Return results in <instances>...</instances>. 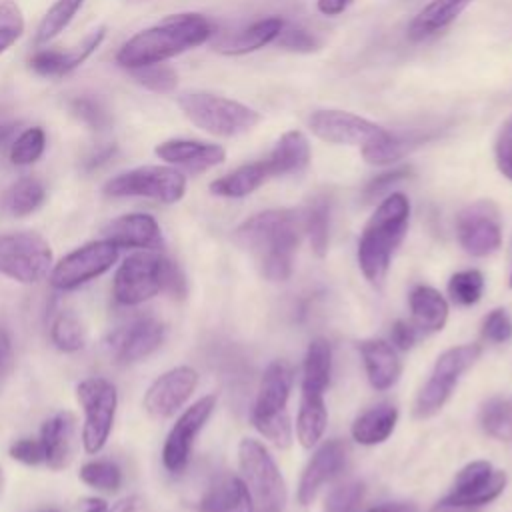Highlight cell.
Segmentation results:
<instances>
[{
    "instance_id": "61",
    "label": "cell",
    "mask_w": 512,
    "mask_h": 512,
    "mask_svg": "<svg viewBox=\"0 0 512 512\" xmlns=\"http://www.w3.org/2000/svg\"><path fill=\"white\" fill-rule=\"evenodd\" d=\"M2 488H4V474H2V468H0V494H2Z\"/></svg>"
},
{
    "instance_id": "63",
    "label": "cell",
    "mask_w": 512,
    "mask_h": 512,
    "mask_svg": "<svg viewBox=\"0 0 512 512\" xmlns=\"http://www.w3.org/2000/svg\"><path fill=\"white\" fill-rule=\"evenodd\" d=\"M50 512H56V510H50Z\"/></svg>"
},
{
    "instance_id": "39",
    "label": "cell",
    "mask_w": 512,
    "mask_h": 512,
    "mask_svg": "<svg viewBox=\"0 0 512 512\" xmlns=\"http://www.w3.org/2000/svg\"><path fill=\"white\" fill-rule=\"evenodd\" d=\"M80 480L88 484L90 488L102 490V492H116L122 486V472L114 462L108 460H92L86 462L80 472Z\"/></svg>"
},
{
    "instance_id": "56",
    "label": "cell",
    "mask_w": 512,
    "mask_h": 512,
    "mask_svg": "<svg viewBox=\"0 0 512 512\" xmlns=\"http://www.w3.org/2000/svg\"><path fill=\"white\" fill-rule=\"evenodd\" d=\"M366 512H418L414 504H406V502H394V504H380L374 508H368Z\"/></svg>"
},
{
    "instance_id": "21",
    "label": "cell",
    "mask_w": 512,
    "mask_h": 512,
    "mask_svg": "<svg viewBox=\"0 0 512 512\" xmlns=\"http://www.w3.org/2000/svg\"><path fill=\"white\" fill-rule=\"evenodd\" d=\"M346 454H348V448L338 438L324 442L314 452L298 484V502L302 506H308L316 498L318 490L344 466Z\"/></svg>"
},
{
    "instance_id": "12",
    "label": "cell",
    "mask_w": 512,
    "mask_h": 512,
    "mask_svg": "<svg viewBox=\"0 0 512 512\" xmlns=\"http://www.w3.org/2000/svg\"><path fill=\"white\" fill-rule=\"evenodd\" d=\"M164 258L158 250H140L124 258L112 280V296L122 306H136L162 292Z\"/></svg>"
},
{
    "instance_id": "30",
    "label": "cell",
    "mask_w": 512,
    "mask_h": 512,
    "mask_svg": "<svg viewBox=\"0 0 512 512\" xmlns=\"http://www.w3.org/2000/svg\"><path fill=\"white\" fill-rule=\"evenodd\" d=\"M398 410L392 404H376L362 412L352 424V438L364 446H374L384 442L396 426Z\"/></svg>"
},
{
    "instance_id": "14",
    "label": "cell",
    "mask_w": 512,
    "mask_h": 512,
    "mask_svg": "<svg viewBox=\"0 0 512 512\" xmlns=\"http://www.w3.org/2000/svg\"><path fill=\"white\" fill-rule=\"evenodd\" d=\"M506 486V472L496 470L486 460L466 464L454 478L450 492L438 502L454 510H472L492 502Z\"/></svg>"
},
{
    "instance_id": "20",
    "label": "cell",
    "mask_w": 512,
    "mask_h": 512,
    "mask_svg": "<svg viewBox=\"0 0 512 512\" xmlns=\"http://www.w3.org/2000/svg\"><path fill=\"white\" fill-rule=\"evenodd\" d=\"M102 234L106 240H110L118 248L160 250L164 244L162 230H160L156 218L150 214H142V212L124 214V216L110 220L102 228Z\"/></svg>"
},
{
    "instance_id": "46",
    "label": "cell",
    "mask_w": 512,
    "mask_h": 512,
    "mask_svg": "<svg viewBox=\"0 0 512 512\" xmlns=\"http://www.w3.org/2000/svg\"><path fill=\"white\" fill-rule=\"evenodd\" d=\"M494 160L502 176L512 182V116H508L494 140Z\"/></svg>"
},
{
    "instance_id": "48",
    "label": "cell",
    "mask_w": 512,
    "mask_h": 512,
    "mask_svg": "<svg viewBox=\"0 0 512 512\" xmlns=\"http://www.w3.org/2000/svg\"><path fill=\"white\" fill-rule=\"evenodd\" d=\"M274 44L290 52H312L318 48V40L308 30L298 26H284Z\"/></svg>"
},
{
    "instance_id": "36",
    "label": "cell",
    "mask_w": 512,
    "mask_h": 512,
    "mask_svg": "<svg viewBox=\"0 0 512 512\" xmlns=\"http://www.w3.org/2000/svg\"><path fill=\"white\" fill-rule=\"evenodd\" d=\"M480 424L488 436L512 442V396L490 398L480 410Z\"/></svg>"
},
{
    "instance_id": "51",
    "label": "cell",
    "mask_w": 512,
    "mask_h": 512,
    "mask_svg": "<svg viewBox=\"0 0 512 512\" xmlns=\"http://www.w3.org/2000/svg\"><path fill=\"white\" fill-rule=\"evenodd\" d=\"M10 456L22 464H28V466H36L40 462H44V450H42V444H40V438L34 440V438H22V440H16L12 446H10Z\"/></svg>"
},
{
    "instance_id": "18",
    "label": "cell",
    "mask_w": 512,
    "mask_h": 512,
    "mask_svg": "<svg viewBox=\"0 0 512 512\" xmlns=\"http://www.w3.org/2000/svg\"><path fill=\"white\" fill-rule=\"evenodd\" d=\"M164 334L166 328L160 320L154 316H138L114 328L106 338V346L118 364H132L156 352L164 342Z\"/></svg>"
},
{
    "instance_id": "34",
    "label": "cell",
    "mask_w": 512,
    "mask_h": 512,
    "mask_svg": "<svg viewBox=\"0 0 512 512\" xmlns=\"http://www.w3.org/2000/svg\"><path fill=\"white\" fill-rule=\"evenodd\" d=\"M304 232L310 238L312 250L324 256L328 250V230H330V202L326 196H316L308 208L302 212Z\"/></svg>"
},
{
    "instance_id": "15",
    "label": "cell",
    "mask_w": 512,
    "mask_h": 512,
    "mask_svg": "<svg viewBox=\"0 0 512 512\" xmlns=\"http://www.w3.org/2000/svg\"><path fill=\"white\" fill-rule=\"evenodd\" d=\"M310 132L322 142L336 146H366L378 138H382L388 130L364 116L354 112L322 108L314 110L308 116Z\"/></svg>"
},
{
    "instance_id": "40",
    "label": "cell",
    "mask_w": 512,
    "mask_h": 512,
    "mask_svg": "<svg viewBox=\"0 0 512 512\" xmlns=\"http://www.w3.org/2000/svg\"><path fill=\"white\" fill-rule=\"evenodd\" d=\"M46 146V134L40 126H32L26 128L14 142L10 148V162L16 166H28L34 164Z\"/></svg>"
},
{
    "instance_id": "43",
    "label": "cell",
    "mask_w": 512,
    "mask_h": 512,
    "mask_svg": "<svg viewBox=\"0 0 512 512\" xmlns=\"http://www.w3.org/2000/svg\"><path fill=\"white\" fill-rule=\"evenodd\" d=\"M70 114L86 124L90 130H104L110 126V114L104 104L92 96H76L68 102Z\"/></svg>"
},
{
    "instance_id": "47",
    "label": "cell",
    "mask_w": 512,
    "mask_h": 512,
    "mask_svg": "<svg viewBox=\"0 0 512 512\" xmlns=\"http://www.w3.org/2000/svg\"><path fill=\"white\" fill-rule=\"evenodd\" d=\"M482 336L488 342L500 344L512 336V320L504 308H494L482 322Z\"/></svg>"
},
{
    "instance_id": "33",
    "label": "cell",
    "mask_w": 512,
    "mask_h": 512,
    "mask_svg": "<svg viewBox=\"0 0 512 512\" xmlns=\"http://www.w3.org/2000/svg\"><path fill=\"white\" fill-rule=\"evenodd\" d=\"M244 504V484L238 476L218 478L200 498V512H234Z\"/></svg>"
},
{
    "instance_id": "60",
    "label": "cell",
    "mask_w": 512,
    "mask_h": 512,
    "mask_svg": "<svg viewBox=\"0 0 512 512\" xmlns=\"http://www.w3.org/2000/svg\"><path fill=\"white\" fill-rule=\"evenodd\" d=\"M510 288H512V242H510Z\"/></svg>"
},
{
    "instance_id": "25",
    "label": "cell",
    "mask_w": 512,
    "mask_h": 512,
    "mask_svg": "<svg viewBox=\"0 0 512 512\" xmlns=\"http://www.w3.org/2000/svg\"><path fill=\"white\" fill-rule=\"evenodd\" d=\"M284 20L280 16H268V18H260L256 22H252L250 26L228 34L224 38H220L214 48L222 54L228 56H242V54H250L256 52L268 44H272L278 34L284 28Z\"/></svg>"
},
{
    "instance_id": "28",
    "label": "cell",
    "mask_w": 512,
    "mask_h": 512,
    "mask_svg": "<svg viewBox=\"0 0 512 512\" xmlns=\"http://www.w3.org/2000/svg\"><path fill=\"white\" fill-rule=\"evenodd\" d=\"M472 0H430L410 22L408 38L418 42L448 28Z\"/></svg>"
},
{
    "instance_id": "7",
    "label": "cell",
    "mask_w": 512,
    "mask_h": 512,
    "mask_svg": "<svg viewBox=\"0 0 512 512\" xmlns=\"http://www.w3.org/2000/svg\"><path fill=\"white\" fill-rule=\"evenodd\" d=\"M292 386V368L284 360H274L262 374L252 408L254 428L272 444L286 448L292 440L290 416L286 410Z\"/></svg>"
},
{
    "instance_id": "62",
    "label": "cell",
    "mask_w": 512,
    "mask_h": 512,
    "mask_svg": "<svg viewBox=\"0 0 512 512\" xmlns=\"http://www.w3.org/2000/svg\"><path fill=\"white\" fill-rule=\"evenodd\" d=\"M134 2H142V0H134Z\"/></svg>"
},
{
    "instance_id": "24",
    "label": "cell",
    "mask_w": 512,
    "mask_h": 512,
    "mask_svg": "<svg viewBox=\"0 0 512 512\" xmlns=\"http://www.w3.org/2000/svg\"><path fill=\"white\" fill-rule=\"evenodd\" d=\"M74 430L76 418L72 412H58L48 418L40 428V444L44 450V462L52 470H62L70 464L74 454Z\"/></svg>"
},
{
    "instance_id": "10",
    "label": "cell",
    "mask_w": 512,
    "mask_h": 512,
    "mask_svg": "<svg viewBox=\"0 0 512 512\" xmlns=\"http://www.w3.org/2000/svg\"><path fill=\"white\" fill-rule=\"evenodd\" d=\"M52 266L50 244L36 232L0 234V274L20 284L40 282Z\"/></svg>"
},
{
    "instance_id": "23",
    "label": "cell",
    "mask_w": 512,
    "mask_h": 512,
    "mask_svg": "<svg viewBox=\"0 0 512 512\" xmlns=\"http://www.w3.org/2000/svg\"><path fill=\"white\" fill-rule=\"evenodd\" d=\"M106 30L98 28L94 32H90L78 46H74L68 52L62 50H38L30 60V68L40 74V76H48V78H56V76H64L70 74L72 70H76L104 40Z\"/></svg>"
},
{
    "instance_id": "59",
    "label": "cell",
    "mask_w": 512,
    "mask_h": 512,
    "mask_svg": "<svg viewBox=\"0 0 512 512\" xmlns=\"http://www.w3.org/2000/svg\"><path fill=\"white\" fill-rule=\"evenodd\" d=\"M20 122H0V148L14 136Z\"/></svg>"
},
{
    "instance_id": "44",
    "label": "cell",
    "mask_w": 512,
    "mask_h": 512,
    "mask_svg": "<svg viewBox=\"0 0 512 512\" xmlns=\"http://www.w3.org/2000/svg\"><path fill=\"white\" fill-rule=\"evenodd\" d=\"M24 32V16L14 0H0V54Z\"/></svg>"
},
{
    "instance_id": "35",
    "label": "cell",
    "mask_w": 512,
    "mask_h": 512,
    "mask_svg": "<svg viewBox=\"0 0 512 512\" xmlns=\"http://www.w3.org/2000/svg\"><path fill=\"white\" fill-rule=\"evenodd\" d=\"M44 198H46L44 184L32 176H26L10 186L4 202H6V208L10 214L26 216V214L34 212L36 208H40Z\"/></svg>"
},
{
    "instance_id": "54",
    "label": "cell",
    "mask_w": 512,
    "mask_h": 512,
    "mask_svg": "<svg viewBox=\"0 0 512 512\" xmlns=\"http://www.w3.org/2000/svg\"><path fill=\"white\" fill-rule=\"evenodd\" d=\"M116 152H118V146H116V144H106V146L96 148L92 154L86 156V160H84V170H86V172L98 170L100 166L108 164V162L116 156Z\"/></svg>"
},
{
    "instance_id": "26",
    "label": "cell",
    "mask_w": 512,
    "mask_h": 512,
    "mask_svg": "<svg viewBox=\"0 0 512 512\" xmlns=\"http://www.w3.org/2000/svg\"><path fill=\"white\" fill-rule=\"evenodd\" d=\"M310 162V144L300 130L284 132L264 158L270 178L302 172Z\"/></svg>"
},
{
    "instance_id": "13",
    "label": "cell",
    "mask_w": 512,
    "mask_h": 512,
    "mask_svg": "<svg viewBox=\"0 0 512 512\" xmlns=\"http://www.w3.org/2000/svg\"><path fill=\"white\" fill-rule=\"evenodd\" d=\"M118 246L110 240L88 242L64 258H60L50 270V284L58 290H74L112 268L118 258Z\"/></svg>"
},
{
    "instance_id": "41",
    "label": "cell",
    "mask_w": 512,
    "mask_h": 512,
    "mask_svg": "<svg viewBox=\"0 0 512 512\" xmlns=\"http://www.w3.org/2000/svg\"><path fill=\"white\" fill-rule=\"evenodd\" d=\"M484 290V276L478 270H462L452 274L448 282V292L456 304L472 306L480 300Z\"/></svg>"
},
{
    "instance_id": "58",
    "label": "cell",
    "mask_w": 512,
    "mask_h": 512,
    "mask_svg": "<svg viewBox=\"0 0 512 512\" xmlns=\"http://www.w3.org/2000/svg\"><path fill=\"white\" fill-rule=\"evenodd\" d=\"M138 502H140L138 496H126V498L118 500V502L110 508V512H136Z\"/></svg>"
},
{
    "instance_id": "2",
    "label": "cell",
    "mask_w": 512,
    "mask_h": 512,
    "mask_svg": "<svg viewBox=\"0 0 512 512\" xmlns=\"http://www.w3.org/2000/svg\"><path fill=\"white\" fill-rule=\"evenodd\" d=\"M212 32V22L198 12L172 14L124 42L116 54V62L126 70L162 64L168 58L204 44Z\"/></svg>"
},
{
    "instance_id": "42",
    "label": "cell",
    "mask_w": 512,
    "mask_h": 512,
    "mask_svg": "<svg viewBox=\"0 0 512 512\" xmlns=\"http://www.w3.org/2000/svg\"><path fill=\"white\" fill-rule=\"evenodd\" d=\"M128 72L140 86H144L152 92H158V94H168L178 84V74L174 72V68L164 66V64L140 66V68H132Z\"/></svg>"
},
{
    "instance_id": "16",
    "label": "cell",
    "mask_w": 512,
    "mask_h": 512,
    "mask_svg": "<svg viewBox=\"0 0 512 512\" xmlns=\"http://www.w3.org/2000/svg\"><path fill=\"white\" fill-rule=\"evenodd\" d=\"M214 408H216V396L208 394L196 400L190 408H186L180 414L176 424L170 428L162 448V462L168 472L180 474L186 468L192 454L194 440L198 432L204 428V424L208 422V418L212 416Z\"/></svg>"
},
{
    "instance_id": "8",
    "label": "cell",
    "mask_w": 512,
    "mask_h": 512,
    "mask_svg": "<svg viewBox=\"0 0 512 512\" xmlns=\"http://www.w3.org/2000/svg\"><path fill=\"white\" fill-rule=\"evenodd\" d=\"M76 398L84 410L82 446L88 454H96L108 442L114 426L118 408L116 386L102 376H90L78 382Z\"/></svg>"
},
{
    "instance_id": "3",
    "label": "cell",
    "mask_w": 512,
    "mask_h": 512,
    "mask_svg": "<svg viewBox=\"0 0 512 512\" xmlns=\"http://www.w3.org/2000/svg\"><path fill=\"white\" fill-rule=\"evenodd\" d=\"M408 218V198L402 192H392L378 204L366 222L358 240V264L372 284H380L384 280L390 258L408 230Z\"/></svg>"
},
{
    "instance_id": "57",
    "label": "cell",
    "mask_w": 512,
    "mask_h": 512,
    "mask_svg": "<svg viewBox=\"0 0 512 512\" xmlns=\"http://www.w3.org/2000/svg\"><path fill=\"white\" fill-rule=\"evenodd\" d=\"M82 512H110V506L102 498H84Z\"/></svg>"
},
{
    "instance_id": "55",
    "label": "cell",
    "mask_w": 512,
    "mask_h": 512,
    "mask_svg": "<svg viewBox=\"0 0 512 512\" xmlns=\"http://www.w3.org/2000/svg\"><path fill=\"white\" fill-rule=\"evenodd\" d=\"M350 2L352 0H316V8L322 16L334 18V16H340L350 6Z\"/></svg>"
},
{
    "instance_id": "37",
    "label": "cell",
    "mask_w": 512,
    "mask_h": 512,
    "mask_svg": "<svg viewBox=\"0 0 512 512\" xmlns=\"http://www.w3.org/2000/svg\"><path fill=\"white\" fill-rule=\"evenodd\" d=\"M50 338L58 350L76 352L86 342V330L74 312L62 310L54 316L50 324Z\"/></svg>"
},
{
    "instance_id": "22",
    "label": "cell",
    "mask_w": 512,
    "mask_h": 512,
    "mask_svg": "<svg viewBox=\"0 0 512 512\" xmlns=\"http://www.w3.org/2000/svg\"><path fill=\"white\" fill-rule=\"evenodd\" d=\"M156 156L172 166H180L192 172H202L214 168L226 160V150L220 144L172 138L156 146Z\"/></svg>"
},
{
    "instance_id": "31",
    "label": "cell",
    "mask_w": 512,
    "mask_h": 512,
    "mask_svg": "<svg viewBox=\"0 0 512 512\" xmlns=\"http://www.w3.org/2000/svg\"><path fill=\"white\" fill-rule=\"evenodd\" d=\"M430 134H394L386 132L382 138L362 146V158L372 166H386L404 158L416 146L428 142Z\"/></svg>"
},
{
    "instance_id": "27",
    "label": "cell",
    "mask_w": 512,
    "mask_h": 512,
    "mask_svg": "<svg viewBox=\"0 0 512 512\" xmlns=\"http://www.w3.org/2000/svg\"><path fill=\"white\" fill-rule=\"evenodd\" d=\"M360 354L368 380L376 390H388L392 384H396L400 376V360L388 342L376 338L362 340Z\"/></svg>"
},
{
    "instance_id": "17",
    "label": "cell",
    "mask_w": 512,
    "mask_h": 512,
    "mask_svg": "<svg viewBox=\"0 0 512 512\" xmlns=\"http://www.w3.org/2000/svg\"><path fill=\"white\" fill-rule=\"evenodd\" d=\"M460 246L472 256H488L500 248L502 230L498 210L490 200H478L460 210L456 218Z\"/></svg>"
},
{
    "instance_id": "5",
    "label": "cell",
    "mask_w": 512,
    "mask_h": 512,
    "mask_svg": "<svg viewBox=\"0 0 512 512\" xmlns=\"http://www.w3.org/2000/svg\"><path fill=\"white\" fill-rule=\"evenodd\" d=\"M238 462L244 484V504L240 512H284L286 486L270 452L252 438L238 446Z\"/></svg>"
},
{
    "instance_id": "9",
    "label": "cell",
    "mask_w": 512,
    "mask_h": 512,
    "mask_svg": "<svg viewBox=\"0 0 512 512\" xmlns=\"http://www.w3.org/2000/svg\"><path fill=\"white\" fill-rule=\"evenodd\" d=\"M104 194L114 198L140 196L174 204L186 194V176L172 166H140L110 178L104 184Z\"/></svg>"
},
{
    "instance_id": "32",
    "label": "cell",
    "mask_w": 512,
    "mask_h": 512,
    "mask_svg": "<svg viewBox=\"0 0 512 512\" xmlns=\"http://www.w3.org/2000/svg\"><path fill=\"white\" fill-rule=\"evenodd\" d=\"M410 310L414 324L428 332L442 330L448 320V302L432 286L420 284L410 292Z\"/></svg>"
},
{
    "instance_id": "49",
    "label": "cell",
    "mask_w": 512,
    "mask_h": 512,
    "mask_svg": "<svg viewBox=\"0 0 512 512\" xmlns=\"http://www.w3.org/2000/svg\"><path fill=\"white\" fill-rule=\"evenodd\" d=\"M412 174L410 166H400V168H392L388 172L378 174L376 178H372L366 188H364V200H374L376 196H380L382 192H386L390 186L398 184L400 180L408 178Z\"/></svg>"
},
{
    "instance_id": "45",
    "label": "cell",
    "mask_w": 512,
    "mask_h": 512,
    "mask_svg": "<svg viewBox=\"0 0 512 512\" xmlns=\"http://www.w3.org/2000/svg\"><path fill=\"white\" fill-rule=\"evenodd\" d=\"M364 496L362 482H346L334 488L326 500V512H356Z\"/></svg>"
},
{
    "instance_id": "52",
    "label": "cell",
    "mask_w": 512,
    "mask_h": 512,
    "mask_svg": "<svg viewBox=\"0 0 512 512\" xmlns=\"http://www.w3.org/2000/svg\"><path fill=\"white\" fill-rule=\"evenodd\" d=\"M390 336H392V342H394L400 350H408V348L414 346V342H416V338H418V332H416V326H414V324H410V322H406V320H396V322L392 324Z\"/></svg>"
},
{
    "instance_id": "29",
    "label": "cell",
    "mask_w": 512,
    "mask_h": 512,
    "mask_svg": "<svg viewBox=\"0 0 512 512\" xmlns=\"http://www.w3.org/2000/svg\"><path fill=\"white\" fill-rule=\"evenodd\" d=\"M270 178L264 160L242 164L236 170L216 178L210 184V192L222 198H244L258 190Z\"/></svg>"
},
{
    "instance_id": "11",
    "label": "cell",
    "mask_w": 512,
    "mask_h": 512,
    "mask_svg": "<svg viewBox=\"0 0 512 512\" xmlns=\"http://www.w3.org/2000/svg\"><path fill=\"white\" fill-rule=\"evenodd\" d=\"M480 352L482 350L478 344H462L442 352L432 368L428 382L418 392V398L414 404L416 416L426 418L436 414L450 398L460 376L478 360Z\"/></svg>"
},
{
    "instance_id": "19",
    "label": "cell",
    "mask_w": 512,
    "mask_h": 512,
    "mask_svg": "<svg viewBox=\"0 0 512 512\" xmlns=\"http://www.w3.org/2000/svg\"><path fill=\"white\" fill-rule=\"evenodd\" d=\"M198 386V372L192 366H176L158 376L144 394V410L154 418L174 416Z\"/></svg>"
},
{
    "instance_id": "4",
    "label": "cell",
    "mask_w": 512,
    "mask_h": 512,
    "mask_svg": "<svg viewBox=\"0 0 512 512\" xmlns=\"http://www.w3.org/2000/svg\"><path fill=\"white\" fill-rule=\"evenodd\" d=\"M332 352L324 338L310 342L302 370V398L296 420V432L302 446L312 448L324 434L328 412L324 404V390L330 382Z\"/></svg>"
},
{
    "instance_id": "50",
    "label": "cell",
    "mask_w": 512,
    "mask_h": 512,
    "mask_svg": "<svg viewBox=\"0 0 512 512\" xmlns=\"http://www.w3.org/2000/svg\"><path fill=\"white\" fill-rule=\"evenodd\" d=\"M162 292L170 294L176 300H182L188 292L186 276L182 274L180 266L170 258H164V266H162Z\"/></svg>"
},
{
    "instance_id": "53",
    "label": "cell",
    "mask_w": 512,
    "mask_h": 512,
    "mask_svg": "<svg viewBox=\"0 0 512 512\" xmlns=\"http://www.w3.org/2000/svg\"><path fill=\"white\" fill-rule=\"evenodd\" d=\"M14 364V354H12V342L10 336L4 328H0V390L4 388L8 374Z\"/></svg>"
},
{
    "instance_id": "1",
    "label": "cell",
    "mask_w": 512,
    "mask_h": 512,
    "mask_svg": "<svg viewBox=\"0 0 512 512\" xmlns=\"http://www.w3.org/2000/svg\"><path fill=\"white\" fill-rule=\"evenodd\" d=\"M304 232V216L292 208H272L244 220L236 242L254 258L260 274L268 280H286L292 272L294 252Z\"/></svg>"
},
{
    "instance_id": "6",
    "label": "cell",
    "mask_w": 512,
    "mask_h": 512,
    "mask_svg": "<svg viewBox=\"0 0 512 512\" xmlns=\"http://www.w3.org/2000/svg\"><path fill=\"white\" fill-rule=\"evenodd\" d=\"M178 106L196 128L220 138L244 134L260 122V112L252 106L204 90L182 92Z\"/></svg>"
},
{
    "instance_id": "38",
    "label": "cell",
    "mask_w": 512,
    "mask_h": 512,
    "mask_svg": "<svg viewBox=\"0 0 512 512\" xmlns=\"http://www.w3.org/2000/svg\"><path fill=\"white\" fill-rule=\"evenodd\" d=\"M84 2L86 0H56L36 28V44H46L54 36H58L70 24V20L76 16Z\"/></svg>"
}]
</instances>
